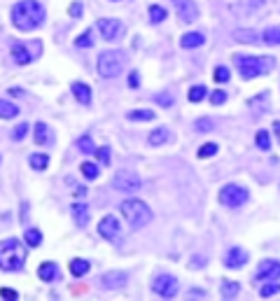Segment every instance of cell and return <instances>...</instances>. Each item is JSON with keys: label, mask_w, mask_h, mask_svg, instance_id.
I'll return each instance as SVG.
<instances>
[{"label": "cell", "mask_w": 280, "mask_h": 301, "mask_svg": "<svg viewBox=\"0 0 280 301\" xmlns=\"http://www.w3.org/2000/svg\"><path fill=\"white\" fill-rule=\"evenodd\" d=\"M219 292H222L224 299H236V294L240 292V283H236V280H224L222 287H219Z\"/></svg>", "instance_id": "cell-24"}, {"label": "cell", "mask_w": 280, "mask_h": 301, "mask_svg": "<svg viewBox=\"0 0 280 301\" xmlns=\"http://www.w3.org/2000/svg\"><path fill=\"white\" fill-rule=\"evenodd\" d=\"M98 234L105 240H112V243L122 238V227H119L117 217H115V215H105L101 220V224H98Z\"/></svg>", "instance_id": "cell-11"}, {"label": "cell", "mask_w": 280, "mask_h": 301, "mask_svg": "<svg viewBox=\"0 0 280 301\" xmlns=\"http://www.w3.org/2000/svg\"><path fill=\"white\" fill-rule=\"evenodd\" d=\"M234 66L238 68L243 80H255L259 75H269L275 68L273 57H252V54H234Z\"/></svg>", "instance_id": "cell-2"}, {"label": "cell", "mask_w": 280, "mask_h": 301, "mask_svg": "<svg viewBox=\"0 0 280 301\" xmlns=\"http://www.w3.org/2000/svg\"><path fill=\"white\" fill-rule=\"evenodd\" d=\"M112 187L119 189V192L133 194V192H138V189L143 187V182H140V178H138L133 171H117L115 178H112Z\"/></svg>", "instance_id": "cell-8"}, {"label": "cell", "mask_w": 280, "mask_h": 301, "mask_svg": "<svg viewBox=\"0 0 280 301\" xmlns=\"http://www.w3.org/2000/svg\"><path fill=\"white\" fill-rule=\"evenodd\" d=\"M154 101H157L159 105H163V107L173 105V96H166V93H157V96H154Z\"/></svg>", "instance_id": "cell-40"}, {"label": "cell", "mask_w": 280, "mask_h": 301, "mask_svg": "<svg viewBox=\"0 0 280 301\" xmlns=\"http://www.w3.org/2000/svg\"><path fill=\"white\" fill-rule=\"evenodd\" d=\"M196 128H199V131H210V128H213V122H210V119H196Z\"/></svg>", "instance_id": "cell-43"}, {"label": "cell", "mask_w": 280, "mask_h": 301, "mask_svg": "<svg viewBox=\"0 0 280 301\" xmlns=\"http://www.w3.org/2000/svg\"><path fill=\"white\" fill-rule=\"evenodd\" d=\"M206 45V35L199 31H194V33H184L182 37H180V47L182 49H196V47Z\"/></svg>", "instance_id": "cell-18"}, {"label": "cell", "mask_w": 280, "mask_h": 301, "mask_svg": "<svg viewBox=\"0 0 280 301\" xmlns=\"http://www.w3.org/2000/svg\"><path fill=\"white\" fill-rule=\"evenodd\" d=\"M80 168H82V175H84L87 180H96L98 175H101V168H98L96 163H91V161H84Z\"/></svg>", "instance_id": "cell-31"}, {"label": "cell", "mask_w": 280, "mask_h": 301, "mask_svg": "<svg viewBox=\"0 0 280 301\" xmlns=\"http://www.w3.org/2000/svg\"><path fill=\"white\" fill-rule=\"evenodd\" d=\"M234 40H238V42H250V45L264 42V40H262V33H257V31H236V33H234Z\"/></svg>", "instance_id": "cell-23"}, {"label": "cell", "mask_w": 280, "mask_h": 301, "mask_svg": "<svg viewBox=\"0 0 280 301\" xmlns=\"http://www.w3.org/2000/svg\"><path fill=\"white\" fill-rule=\"evenodd\" d=\"M72 217H75L77 227H87L89 224V205L87 203H75L72 205Z\"/></svg>", "instance_id": "cell-21"}, {"label": "cell", "mask_w": 280, "mask_h": 301, "mask_svg": "<svg viewBox=\"0 0 280 301\" xmlns=\"http://www.w3.org/2000/svg\"><path fill=\"white\" fill-rule=\"evenodd\" d=\"M126 273L124 271H107L101 276V287L103 290H122L126 285Z\"/></svg>", "instance_id": "cell-14"}, {"label": "cell", "mask_w": 280, "mask_h": 301, "mask_svg": "<svg viewBox=\"0 0 280 301\" xmlns=\"http://www.w3.org/2000/svg\"><path fill=\"white\" fill-rule=\"evenodd\" d=\"M208 93H210V91L203 87V84H196V87L189 89V101H192V103H201L206 96H208Z\"/></svg>", "instance_id": "cell-33"}, {"label": "cell", "mask_w": 280, "mask_h": 301, "mask_svg": "<svg viewBox=\"0 0 280 301\" xmlns=\"http://www.w3.org/2000/svg\"><path fill=\"white\" fill-rule=\"evenodd\" d=\"M98 31H101V37L107 42L112 40H119V37H124V24L119 19H98Z\"/></svg>", "instance_id": "cell-10"}, {"label": "cell", "mask_w": 280, "mask_h": 301, "mask_svg": "<svg viewBox=\"0 0 280 301\" xmlns=\"http://www.w3.org/2000/svg\"><path fill=\"white\" fill-rule=\"evenodd\" d=\"M168 140H173V133H171V128H168V126H159V128H154V131L150 133L147 143L152 145V147H159V145L168 143Z\"/></svg>", "instance_id": "cell-17"}, {"label": "cell", "mask_w": 280, "mask_h": 301, "mask_svg": "<svg viewBox=\"0 0 280 301\" xmlns=\"http://www.w3.org/2000/svg\"><path fill=\"white\" fill-rule=\"evenodd\" d=\"M33 138H35V145H51L54 143V133H51V128L47 126L45 122H38L35 124V133H33Z\"/></svg>", "instance_id": "cell-16"}, {"label": "cell", "mask_w": 280, "mask_h": 301, "mask_svg": "<svg viewBox=\"0 0 280 301\" xmlns=\"http://www.w3.org/2000/svg\"><path fill=\"white\" fill-rule=\"evenodd\" d=\"M26 264V248L16 238L0 243V271H21Z\"/></svg>", "instance_id": "cell-3"}, {"label": "cell", "mask_w": 280, "mask_h": 301, "mask_svg": "<svg viewBox=\"0 0 280 301\" xmlns=\"http://www.w3.org/2000/svg\"><path fill=\"white\" fill-rule=\"evenodd\" d=\"M68 12H70V16H80L82 14V5L80 3H72V5L68 7Z\"/></svg>", "instance_id": "cell-46"}, {"label": "cell", "mask_w": 280, "mask_h": 301, "mask_svg": "<svg viewBox=\"0 0 280 301\" xmlns=\"http://www.w3.org/2000/svg\"><path fill=\"white\" fill-rule=\"evenodd\" d=\"M126 119H131V122H152L154 112H150V110H131L126 115Z\"/></svg>", "instance_id": "cell-30"}, {"label": "cell", "mask_w": 280, "mask_h": 301, "mask_svg": "<svg viewBox=\"0 0 280 301\" xmlns=\"http://www.w3.org/2000/svg\"><path fill=\"white\" fill-rule=\"evenodd\" d=\"M0 296H5V299H19V294L14 290H10V287H0Z\"/></svg>", "instance_id": "cell-44"}, {"label": "cell", "mask_w": 280, "mask_h": 301, "mask_svg": "<svg viewBox=\"0 0 280 301\" xmlns=\"http://www.w3.org/2000/svg\"><path fill=\"white\" fill-rule=\"evenodd\" d=\"M68 269H70V273H72V276H75V278H82V276H87V273H89V269H91V264H89L87 259H72Z\"/></svg>", "instance_id": "cell-22"}, {"label": "cell", "mask_w": 280, "mask_h": 301, "mask_svg": "<svg viewBox=\"0 0 280 301\" xmlns=\"http://www.w3.org/2000/svg\"><path fill=\"white\" fill-rule=\"evenodd\" d=\"M217 149H219V147H217V145H215V143H206V145H203V147H201V149H199V157H201V159H208V157H215V154H217Z\"/></svg>", "instance_id": "cell-38"}, {"label": "cell", "mask_w": 280, "mask_h": 301, "mask_svg": "<svg viewBox=\"0 0 280 301\" xmlns=\"http://www.w3.org/2000/svg\"><path fill=\"white\" fill-rule=\"evenodd\" d=\"M38 276L45 283L56 280V278H59V266H56V261H42L40 269H38Z\"/></svg>", "instance_id": "cell-19"}, {"label": "cell", "mask_w": 280, "mask_h": 301, "mask_svg": "<svg viewBox=\"0 0 280 301\" xmlns=\"http://www.w3.org/2000/svg\"><path fill=\"white\" fill-rule=\"evenodd\" d=\"M213 77H215V82H219V84H222V82H229V68L227 66H217L215 68V72H213Z\"/></svg>", "instance_id": "cell-37"}, {"label": "cell", "mask_w": 280, "mask_h": 301, "mask_svg": "<svg viewBox=\"0 0 280 301\" xmlns=\"http://www.w3.org/2000/svg\"><path fill=\"white\" fill-rule=\"evenodd\" d=\"M26 133H28V124H19V126L12 131V140H24Z\"/></svg>", "instance_id": "cell-39"}, {"label": "cell", "mask_w": 280, "mask_h": 301, "mask_svg": "<svg viewBox=\"0 0 280 301\" xmlns=\"http://www.w3.org/2000/svg\"><path fill=\"white\" fill-rule=\"evenodd\" d=\"M91 45H94V31H84L75 40V47H80V49H87V47H91Z\"/></svg>", "instance_id": "cell-35"}, {"label": "cell", "mask_w": 280, "mask_h": 301, "mask_svg": "<svg viewBox=\"0 0 280 301\" xmlns=\"http://www.w3.org/2000/svg\"><path fill=\"white\" fill-rule=\"evenodd\" d=\"M19 115V107L10 101H3L0 98V119H14Z\"/></svg>", "instance_id": "cell-25"}, {"label": "cell", "mask_w": 280, "mask_h": 301, "mask_svg": "<svg viewBox=\"0 0 280 301\" xmlns=\"http://www.w3.org/2000/svg\"><path fill=\"white\" fill-rule=\"evenodd\" d=\"M259 294L264 296V299H269V296H273V294H280V283H269V285H264L259 290Z\"/></svg>", "instance_id": "cell-36"}, {"label": "cell", "mask_w": 280, "mask_h": 301, "mask_svg": "<svg viewBox=\"0 0 280 301\" xmlns=\"http://www.w3.org/2000/svg\"><path fill=\"white\" fill-rule=\"evenodd\" d=\"M163 19H168V12L161 5H150V21L152 24H161Z\"/></svg>", "instance_id": "cell-32"}, {"label": "cell", "mask_w": 280, "mask_h": 301, "mask_svg": "<svg viewBox=\"0 0 280 301\" xmlns=\"http://www.w3.org/2000/svg\"><path fill=\"white\" fill-rule=\"evenodd\" d=\"M28 163H31V168H35V171H45L47 166H49V157H47V154H31Z\"/></svg>", "instance_id": "cell-29"}, {"label": "cell", "mask_w": 280, "mask_h": 301, "mask_svg": "<svg viewBox=\"0 0 280 301\" xmlns=\"http://www.w3.org/2000/svg\"><path fill=\"white\" fill-rule=\"evenodd\" d=\"M72 96H75L82 105H89V103H91V89H89V84H84V82H72Z\"/></svg>", "instance_id": "cell-20"}, {"label": "cell", "mask_w": 280, "mask_h": 301, "mask_svg": "<svg viewBox=\"0 0 280 301\" xmlns=\"http://www.w3.org/2000/svg\"><path fill=\"white\" fill-rule=\"evenodd\" d=\"M273 131H275V136H278V143H280V119H275V122H273Z\"/></svg>", "instance_id": "cell-47"}, {"label": "cell", "mask_w": 280, "mask_h": 301, "mask_svg": "<svg viewBox=\"0 0 280 301\" xmlns=\"http://www.w3.org/2000/svg\"><path fill=\"white\" fill-rule=\"evenodd\" d=\"M126 66V57H124V51L115 49V51H103L101 57H98V75L103 80H110V77H117L119 72L124 70Z\"/></svg>", "instance_id": "cell-5"}, {"label": "cell", "mask_w": 280, "mask_h": 301, "mask_svg": "<svg viewBox=\"0 0 280 301\" xmlns=\"http://www.w3.org/2000/svg\"><path fill=\"white\" fill-rule=\"evenodd\" d=\"M250 199V192L243 187V184H224L219 189V203L227 205V208H240L245 201Z\"/></svg>", "instance_id": "cell-6"}, {"label": "cell", "mask_w": 280, "mask_h": 301, "mask_svg": "<svg viewBox=\"0 0 280 301\" xmlns=\"http://www.w3.org/2000/svg\"><path fill=\"white\" fill-rule=\"evenodd\" d=\"M224 101H227V93L224 91H213L210 93V103H213V105H222Z\"/></svg>", "instance_id": "cell-41"}, {"label": "cell", "mask_w": 280, "mask_h": 301, "mask_svg": "<svg viewBox=\"0 0 280 301\" xmlns=\"http://www.w3.org/2000/svg\"><path fill=\"white\" fill-rule=\"evenodd\" d=\"M152 292L163 299H173L178 294V278L175 276H168V273H161L152 280Z\"/></svg>", "instance_id": "cell-9"}, {"label": "cell", "mask_w": 280, "mask_h": 301, "mask_svg": "<svg viewBox=\"0 0 280 301\" xmlns=\"http://www.w3.org/2000/svg\"><path fill=\"white\" fill-rule=\"evenodd\" d=\"M10 16H12L14 28L28 33V31H35V28H40V26L45 24L47 12H45V5L38 3V0H19V3L12 7Z\"/></svg>", "instance_id": "cell-1"}, {"label": "cell", "mask_w": 280, "mask_h": 301, "mask_svg": "<svg viewBox=\"0 0 280 301\" xmlns=\"http://www.w3.org/2000/svg\"><path fill=\"white\" fill-rule=\"evenodd\" d=\"M192 266H194V269H199V266H203V259H201V257H194Z\"/></svg>", "instance_id": "cell-48"}, {"label": "cell", "mask_w": 280, "mask_h": 301, "mask_svg": "<svg viewBox=\"0 0 280 301\" xmlns=\"http://www.w3.org/2000/svg\"><path fill=\"white\" fill-rule=\"evenodd\" d=\"M248 264V252L243 250V248H231L227 255H224V266L227 269H243V266Z\"/></svg>", "instance_id": "cell-15"}, {"label": "cell", "mask_w": 280, "mask_h": 301, "mask_svg": "<svg viewBox=\"0 0 280 301\" xmlns=\"http://www.w3.org/2000/svg\"><path fill=\"white\" fill-rule=\"evenodd\" d=\"M262 40H264L266 45H280V28H278V26L266 28V31L262 33Z\"/></svg>", "instance_id": "cell-27"}, {"label": "cell", "mask_w": 280, "mask_h": 301, "mask_svg": "<svg viewBox=\"0 0 280 301\" xmlns=\"http://www.w3.org/2000/svg\"><path fill=\"white\" fill-rule=\"evenodd\" d=\"M278 278H280V261H275V259H264L259 266H257L255 280L271 283V280H278Z\"/></svg>", "instance_id": "cell-12"}, {"label": "cell", "mask_w": 280, "mask_h": 301, "mask_svg": "<svg viewBox=\"0 0 280 301\" xmlns=\"http://www.w3.org/2000/svg\"><path fill=\"white\" fill-rule=\"evenodd\" d=\"M24 243L28 245V248H40V245H42V234L38 229H26Z\"/></svg>", "instance_id": "cell-26"}, {"label": "cell", "mask_w": 280, "mask_h": 301, "mask_svg": "<svg viewBox=\"0 0 280 301\" xmlns=\"http://www.w3.org/2000/svg\"><path fill=\"white\" fill-rule=\"evenodd\" d=\"M255 145L262 149V152H269L271 149V136H269V131H257V136H255Z\"/></svg>", "instance_id": "cell-28"}, {"label": "cell", "mask_w": 280, "mask_h": 301, "mask_svg": "<svg viewBox=\"0 0 280 301\" xmlns=\"http://www.w3.org/2000/svg\"><path fill=\"white\" fill-rule=\"evenodd\" d=\"M77 149L84 154H94L96 152V145H94V140L89 136H82V138H77Z\"/></svg>", "instance_id": "cell-34"}, {"label": "cell", "mask_w": 280, "mask_h": 301, "mask_svg": "<svg viewBox=\"0 0 280 301\" xmlns=\"http://www.w3.org/2000/svg\"><path fill=\"white\" fill-rule=\"evenodd\" d=\"M119 210H122L124 220L131 224V229H143L145 224L152 222V210H150V205L143 203L140 199H126L119 205Z\"/></svg>", "instance_id": "cell-4"}, {"label": "cell", "mask_w": 280, "mask_h": 301, "mask_svg": "<svg viewBox=\"0 0 280 301\" xmlns=\"http://www.w3.org/2000/svg\"><path fill=\"white\" fill-rule=\"evenodd\" d=\"M42 51V45L40 42H12V59H14V63H19V66H28V63H33L38 57H40Z\"/></svg>", "instance_id": "cell-7"}, {"label": "cell", "mask_w": 280, "mask_h": 301, "mask_svg": "<svg viewBox=\"0 0 280 301\" xmlns=\"http://www.w3.org/2000/svg\"><path fill=\"white\" fill-rule=\"evenodd\" d=\"M128 87H133V89L140 87V77H138V72H136V70H133L131 75H128Z\"/></svg>", "instance_id": "cell-45"}, {"label": "cell", "mask_w": 280, "mask_h": 301, "mask_svg": "<svg viewBox=\"0 0 280 301\" xmlns=\"http://www.w3.org/2000/svg\"><path fill=\"white\" fill-rule=\"evenodd\" d=\"M173 7L178 12V19L184 24H192V21L199 19V7L194 0H173Z\"/></svg>", "instance_id": "cell-13"}, {"label": "cell", "mask_w": 280, "mask_h": 301, "mask_svg": "<svg viewBox=\"0 0 280 301\" xmlns=\"http://www.w3.org/2000/svg\"><path fill=\"white\" fill-rule=\"evenodd\" d=\"M96 154L101 159V163H110V147H98Z\"/></svg>", "instance_id": "cell-42"}]
</instances>
